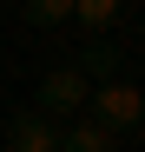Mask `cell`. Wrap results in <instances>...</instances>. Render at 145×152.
Wrapping results in <instances>:
<instances>
[{"mask_svg": "<svg viewBox=\"0 0 145 152\" xmlns=\"http://www.w3.org/2000/svg\"><path fill=\"white\" fill-rule=\"evenodd\" d=\"M119 13H125V0H72V20H79L86 33H106Z\"/></svg>", "mask_w": 145, "mask_h": 152, "instance_id": "cell-5", "label": "cell"}, {"mask_svg": "<svg viewBox=\"0 0 145 152\" xmlns=\"http://www.w3.org/2000/svg\"><path fill=\"white\" fill-rule=\"evenodd\" d=\"M59 152H119V132L92 113H72V126H59Z\"/></svg>", "mask_w": 145, "mask_h": 152, "instance_id": "cell-4", "label": "cell"}, {"mask_svg": "<svg viewBox=\"0 0 145 152\" xmlns=\"http://www.w3.org/2000/svg\"><path fill=\"white\" fill-rule=\"evenodd\" d=\"M86 99H92V80H86L79 66H53V73L33 86V106H40L46 119H72V113H86Z\"/></svg>", "mask_w": 145, "mask_h": 152, "instance_id": "cell-1", "label": "cell"}, {"mask_svg": "<svg viewBox=\"0 0 145 152\" xmlns=\"http://www.w3.org/2000/svg\"><path fill=\"white\" fill-rule=\"evenodd\" d=\"M7 152H59V119H46L40 106L7 119Z\"/></svg>", "mask_w": 145, "mask_h": 152, "instance_id": "cell-3", "label": "cell"}, {"mask_svg": "<svg viewBox=\"0 0 145 152\" xmlns=\"http://www.w3.org/2000/svg\"><path fill=\"white\" fill-rule=\"evenodd\" d=\"M86 113L106 119L112 132H125V126H145V93H138L132 80H99L92 99H86Z\"/></svg>", "mask_w": 145, "mask_h": 152, "instance_id": "cell-2", "label": "cell"}, {"mask_svg": "<svg viewBox=\"0 0 145 152\" xmlns=\"http://www.w3.org/2000/svg\"><path fill=\"white\" fill-rule=\"evenodd\" d=\"M20 13H27V27H66V20H72V0H27Z\"/></svg>", "mask_w": 145, "mask_h": 152, "instance_id": "cell-6", "label": "cell"}]
</instances>
